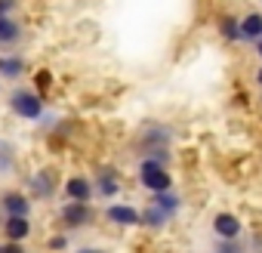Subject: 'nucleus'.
<instances>
[{"label": "nucleus", "mask_w": 262, "mask_h": 253, "mask_svg": "<svg viewBox=\"0 0 262 253\" xmlns=\"http://www.w3.org/2000/svg\"><path fill=\"white\" fill-rule=\"evenodd\" d=\"M136 179H139V185H142L148 195H158V192H167V188H173V176H170V167L158 164L155 158H139V167H136Z\"/></svg>", "instance_id": "7ed1b4c3"}, {"label": "nucleus", "mask_w": 262, "mask_h": 253, "mask_svg": "<svg viewBox=\"0 0 262 253\" xmlns=\"http://www.w3.org/2000/svg\"><path fill=\"white\" fill-rule=\"evenodd\" d=\"M59 222H62V231H65V228H68V231H80V228H86V225L96 222V210H93V204L65 201V204L59 207Z\"/></svg>", "instance_id": "39448f33"}, {"label": "nucleus", "mask_w": 262, "mask_h": 253, "mask_svg": "<svg viewBox=\"0 0 262 253\" xmlns=\"http://www.w3.org/2000/svg\"><path fill=\"white\" fill-rule=\"evenodd\" d=\"M93 188H96V198L114 201V198L120 195V173H117V167H102V170H96Z\"/></svg>", "instance_id": "1a4fd4ad"}, {"label": "nucleus", "mask_w": 262, "mask_h": 253, "mask_svg": "<svg viewBox=\"0 0 262 253\" xmlns=\"http://www.w3.org/2000/svg\"><path fill=\"white\" fill-rule=\"evenodd\" d=\"M241 37L247 44H256L262 37V13L259 10H250V13L241 16Z\"/></svg>", "instance_id": "dca6fc26"}, {"label": "nucleus", "mask_w": 262, "mask_h": 253, "mask_svg": "<svg viewBox=\"0 0 262 253\" xmlns=\"http://www.w3.org/2000/svg\"><path fill=\"white\" fill-rule=\"evenodd\" d=\"M16 170V152L10 145H0V176H10Z\"/></svg>", "instance_id": "aec40b11"}, {"label": "nucleus", "mask_w": 262, "mask_h": 253, "mask_svg": "<svg viewBox=\"0 0 262 253\" xmlns=\"http://www.w3.org/2000/svg\"><path fill=\"white\" fill-rule=\"evenodd\" d=\"M16 10H19V0H0V19L16 16Z\"/></svg>", "instance_id": "5701e85b"}, {"label": "nucleus", "mask_w": 262, "mask_h": 253, "mask_svg": "<svg viewBox=\"0 0 262 253\" xmlns=\"http://www.w3.org/2000/svg\"><path fill=\"white\" fill-rule=\"evenodd\" d=\"M213 253H250V247H247L244 238H234V241H222V238H216Z\"/></svg>", "instance_id": "a211bd4d"}, {"label": "nucleus", "mask_w": 262, "mask_h": 253, "mask_svg": "<svg viewBox=\"0 0 262 253\" xmlns=\"http://www.w3.org/2000/svg\"><path fill=\"white\" fill-rule=\"evenodd\" d=\"M148 204L161 207V210H164V213H170L173 219H176V216H179V210L185 207L182 195H179V192H173V188H167V192H158V195H148Z\"/></svg>", "instance_id": "ddd939ff"}, {"label": "nucleus", "mask_w": 262, "mask_h": 253, "mask_svg": "<svg viewBox=\"0 0 262 253\" xmlns=\"http://www.w3.org/2000/svg\"><path fill=\"white\" fill-rule=\"evenodd\" d=\"M28 62L22 53H0V80H22Z\"/></svg>", "instance_id": "9b49d317"}, {"label": "nucleus", "mask_w": 262, "mask_h": 253, "mask_svg": "<svg viewBox=\"0 0 262 253\" xmlns=\"http://www.w3.org/2000/svg\"><path fill=\"white\" fill-rule=\"evenodd\" d=\"M31 80H34V90H37L40 96H47V93H50V87L56 83V77H53V71H50V68H37Z\"/></svg>", "instance_id": "6ab92c4d"}, {"label": "nucleus", "mask_w": 262, "mask_h": 253, "mask_svg": "<svg viewBox=\"0 0 262 253\" xmlns=\"http://www.w3.org/2000/svg\"><path fill=\"white\" fill-rule=\"evenodd\" d=\"M256 83H259V90H262V65H259V71H256Z\"/></svg>", "instance_id": "a878e982"}, {"label": "nucleus", "mask_w": 262, "mask_h": 253, "mask_svg": "<svg viewBox=\"0 0 262 253\" xmlns=\"http://www.w3.org/2000/svg\"><path fill=\"white\" fill-rule=\"evenodd\" d=\"M31 207H34V201L28 198V192L7 188L0 195V213L4 216H31Z\"/></svg>", "instance_id": "9d476101"}, {"label": "nucleus", "mask_w": 262, "mask_h": 253, "mask_svg": "<svg viewBox=\"0 0 262 253\" xmlns=\"http://www.w3.org/2000/svg\"><path fill=\"white\" fill-rule=\"evenodd\" d=\"M170 222H173L170 213H164L161 207H155V204L145 201V207H142V228H148V231H164Z\"/></svg>", "instance_id": "2eb2a0df"}, {"label": "nucleus", "mask_w": 262, "mask_h": 253, "mask_svg": "<svg viewBox=\"0 0 262 253\" xmlns=\"http://www.w3.org/2000/svg\"><path fill=\"white\" fill-rule=\"evenodd\" d=\"M74 253H102L99 247H80V250H74Z\"/></svg>", "instance_id": "393cba45"}, {"label": "nucleus", "mask_w": 262, "mask_h": 253, "mask_svg": "<svg viewBox=\"0 0 262 253\" xmlns=\"http://www.w3.org/2000/svg\"><path fill=\"white\" fill-rule=\"evenodd\" d=\"M102 216L117 228H142V207H133L126 201H108Z\"/></svg>", "instance_id": "423d86ee"}, {"label": "nucleus", "mask_w": 262, "mask_h": 253, "mask_svg": "<svg viewBox=\"0 0 262 253\" xmlns=\"http://www.w3.org/2000/svg\"><path fill=\"white\" fill-rule=\"evenodd\" d=\"M259 40H262V37H259ZM259 40H256V44H259Z\"/></svg>", "instance_id": "c85d7f7f"}, {"label": "nucleus", "mask_w": 262, "mask_h": 253, "mask_svg": "<svg viewBox=\"0 0 262 253\" xmlns=\"http://www.w3.org/2000/svg\"><path fill=\"white\" fill-rule=\"evenodd\" d=\"M62 195H65V201L93 204V198H96V188H93V176H86V173H71V176L62 182Z\"/></svg>", "instance_id": "0eeeda50"}, {"label": "nucleus", "mask_w": 262, "mask_h": 253, "mask_svg": "<svg viewBox=\"0 0 262 253\" xmlns=\"http://www.w3.org/2000/svg\"><path fill=\"white\" fill-rule=\"evenodd\" d=\"M102 253H105V250H102Z\"/></svg>", "instance_id": "c756f323"}, {"label": "nucleus", "mask_w": 262, "mask_h": 253, "mask_svg": "<svg viewBox=\"0 0 262 253\" xmlns=\"http://www.w3.org/2000/svg\"><path fill=\"white\" fill-rule=\"evenodd\" d=\"M4 253H28L25 241H4Z\"/></svg>", "instance_id": "b1692460"}, {"label": "nucleus", "mask_w": 262, "mask_h": 253, "mask_svg": "<svg viewBox=\"0 0 262 253\" xmlns=\"http://www.w3.org/2000/svg\"><path fill=\"white\" fill-rule=\"evenodd\" d=\"M0 253H4V244H0Z\"/></svg>", "instance_id": "cd10ccee"}, {"label": "nucleus", "mask_w": 262, "mask_h": 253, "mask_svg": "<svg viewBox=\"0 0 262 253\" xmlns=\"http://www.w3.org/2000/svg\"><path fill=\"white\" fill-rule=\"evenodd\" d=\"M173 139H176V130L170 123H142L133 139V149L139 158H145L155 149H173Z\"/></svg>", "instance_id": "f03ea898"}, {"label": "nucleus", "mask_w": 262, "mask_h": 253, "mask_svg": "<svg viewBox=\"0 0 262 253\" xmlns=\"http://www.w3.org/2000/svg\"><path fill=\"white\" fill-rule=\"evenodd\" d=\"M145 158H155L158 164H164V167H170V164H173V149H155V152H148Z\"/></svg>", "instance_id": "4be33fe9"}, {"label": "nucleus", "mask_w": 262, "mask_h": 253, "mask_svg": "<svg viewBox=\"0 0 262 253\" xmlns=\"http://www.w3.org/2000/svg\"><path fill=\"white\" fill-rule=\"evenodd\" d=\"M10 111L19 117V120H43L47 117V96H40L34 87H16L7 99Z\"/></svg>", "instance_id": "f257e3e1"}, {"label": "nucleus", "mask_w": 262, "mask_h": 253, "mask_svg": "<svg viewBox=\"0 0 262 253\" xmlns=\"http://www.w3.org/2000/svg\"><path fill=\"white\" fill-rule=\"evenodd\" d=\"M22 37H25V31H22V25L16 22V16L0 19V47H4V50L19 47V44H22Z\"/></svg>", "instance_id": "4468645a"}, {"label": "nucleus", "mask_w": 262, "mask_h": 253, "mask_svg": "<svg viewBox=\"0 0 262 253\" xmlns=\"http://www.w3.org/2000/svg\"><path fill=\"white\" fill-rule=\"evenodd\" d=\"M68 247H71V238H68L65 231H56V235L47 238V250H50V253H65Z\"/></svg>", "instance_id": "412c9836"}, {"label": "nucleus", "mask_w": 262, "mask_h": 253, "mask_svg": "<svg viewBox=\"0 0 262 253\" xmlns=\"http://www.w3.org/2000/svg\"><path fill=\"white\" fill-rule=\"evenodd\" d=\"M210 228H213V235H216V238H222V241L244 238V222H241V216H237V213H228V210L213 213Z\"/></svg>", "instance_id": "6e6552de"}, {"label": "nucleus", "mask_w": 262, "mask_h": 253, "mask_svg": "<svg viewBox=\"0 0 262 253\" xmlns=\"http://www.w3.org/2000/svg\"><path fill=\"white\" fill-rule=\"evenodd\" d=\"M256 56H259V59H262V40H259V44H256Z\"/></svg>", "instance_id": "bb28decb"}, {"label": "nucleus", "mask_w": 262, "mask_h": 253, "mask_svg": "<svg viewBox=\"0 0 262 253\" xmlns=\"http://www.w3.org/2000/svg\"><path fill=\"white\" fill-rule=\"evenodd\" d=\"M25 185H28V198H31V201H50V198H56V192L62 188L56 170H50V167L34 170V173L25 179Z\"/></svg>", "instance_id": "20e7f679"}, {"label": "nucleus", "mask_w": 262, "mask_h": 253, "mask_svg": "<svg viewBox=\"0 0 262 253\" xmlns=\"http://www.w3.org/2000/svg\"><path fill=\"white\" fill-rule=\"evenodd\" d=\"M4 238L7 241H28L34 225H31V216H4Z\"/></svg>", "instance_id": "f8f14e48"}, {"label": "nucleus", "mask_w": 262, "mask_h": 253, "mask_svg": "<svg viewBox=\"0 0 262 253\" xmlns=\"http://www.w3.org/2000/svg\"><path fill=\"white\" fill-rule=\"evenodd\" d=\"M219 37L225 44H244V37H241V19L237 16H222L219 19Z\"/></svg>", "instance_id": "f3484780"}]
</instances>
